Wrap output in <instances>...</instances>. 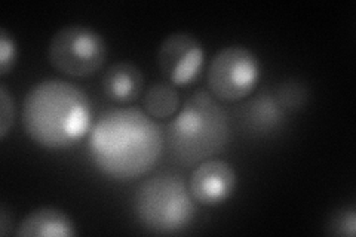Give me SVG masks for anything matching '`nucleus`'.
Listing matches in <instances>:
<instances>
[{"instance_id": "obj_2", "label": "nucleus", "mask_w": 356, "mask_h": 237, "mask_svg": "<svg viewBox=\"0 0 356 237\" xmlns=\"http://www.w3.org/2000/svg\"><path fill=\"white\" fill-rule=\"evenodd\" d=\"M22 125L43 149H70L91 132V103L79 86L48 79L31 86L22 101Z\"/></svg>"}, {"instance_id": "obj_13", "label": "nucleus", "mask_w": 356, "mask_h": 237, "mask_svg": "<svg viewBox=\"0 0 356 237\" xmlns=\"http://www.w3.org/2000/svg\"><path fill=\"white\" fill-rule=\"evenodd\" d=\"M17 43L13 35L5 28L0 30V74L6 76L14 69L17 61Z\"/></svg>"}, {"instance_id": "obj_14", "label": "nucleus", "mask_w": 356, "mask_h": 237, "mask_svg": "<svg viewBox=\"0 0 356 237\" xmlns=\"http://www.w3.org/2000/svg\"><path fill=\"white\" fill-rule=\"evenodd\" d=\"M0 138L5 140L14 125V99L5 85L0 86Z\"/></svg>"}, {"instance_id": "obj_4", "label": "nucleus", "mask_w": 356, "mask_h": 237, "mask_svg": "<svg viewBox=\"0 0 356 237\" xmlns=\"http://www.w3.org/2000/svg\"><path fill=\"white\" fill-rule=\"evenodd\" d=\"M195 200L184 179L174 174L144 181L134 196V211L144 229L156 234H175L191 227L196 217Z\"/></svg>"}, {"instance_id": "obj_7", "label": "nucleus", "mask_w": 356, "mask_h": 237, "mask_svg": "<svg viewBox=\"0 0 356 237\" xmlns=\"http://www.w3.org/2000/svg\"><path fill=\"white\" fill-rule=\"evenodd\" d=\"M158 65L165 82L188 86L196 82L205 65V49L193 35L175 31L166 36L158 49Z\"/></svg>"}, {"instance_id": "obj_3", "label": "nucleus", "mask_w": 356, "mask_h": 237, "mask_svg": "<svg viewBox=\"0 0 356 237\" xmlns=\"http://www.w3.org/2000/svg\"><path fill=\"white\" fill-rule=\"evenodd\" d=\"M230 135L227 113L209 91L199 89L187 98L168 128L172 153L186 163H200L220 153Z\"/></svg>"}, {"instance_id": "obj_6", "label": "nucleus", "mask_w": 356, "mask_h": 237, "mask_svg": "<svg viewBox=\"0 0 356 237\" xmlns=\"http://www.w3.org/2000/svg\"><path fill=\"white\" fill-rule=\"evenodd\" d=\"M261 65L251 49L232 44L220 49L211 60L207 72L209 94L222 103L247 99L257 88Z\"/></svg>"}, {"instance_id": "obj_10", "label": "nucleus", "mask_w": 356, "mask_h": 237, "mask_svg": "<svg viewBox=\"0 0 356 237\" xmlns=\"http://www.w3.org/2000/svg\"><path fill=\"white\" fill-rule=\"evenodd\" d=\"M19 237H73V220L57 208H39L22 220L15 231Z\"/></svg>"}, {"instance_id": "obj_11", "label": "nucleus", "mask_w": 356, "mask_h": 237, "mask_svg": "<svg viewBox=\"0 0 356 237\" xmlns=\"http://www.w3.org/2000/svg\"><path fill=\"white\" fill-rule=\"evenodd\" d=\"M143 106L152 119L166 120L174 117L181 108V98L175 86L168 82H158L143 94Z\"/></svg>"}, {"instance_id": "obj_12", "label": "nucleus", "mask_w": 356, "mask_h": 237, "mask_svg": "<svg viewBox=\"0 0 356 237\" xmlns=\"http://www.w3.org/2000/svg\"><path fill=\"white\" fill-rule=\"evenodd\" d=\"M247 107H250L248 111L251 123L261 129L275 128L276 123L282 117L281 103L270 95H261L255 98Z\"/></svg>"}, {"instance_id": "obj_8", "label": "nucleus", "mask_w": 356, "mask_h": 237, "mask_svg": "<svg viewBox=\"0 0 356 237\" xmlns=\"http://www.w3.org/2000/svg\"><path fill=\"white\" fill-rule=\"evenodd\" d=\"M238 175L233 166L221 159L200 162L188 178L187 188L196 203L202 206H218L235 193Z\"/></svg>"}, {"instance_id": "obj_1", "label": "nucleus", "mask_w": 356, "mask_h": 237, "mask_svg": "<svg viewBox=\"0 0 356 237\" xmlns=\"http://www.w3.org/2000/svg\"><path fill=\"white\" fill-rule=\"evenodd\" d=\"M163 150V133L146 111L119 107L103 113L89 132V154L104 175L129 181L149 174Z\"/></svg>"}, {"instance_id": "obj_15", "label": "nucleus", "mask_w": 356, "mask_h": 237, "mask_svg": "<svg viewBox=\"0 0 356 237\" xmlns=\"http://www.w3.org/2000/svg\"><path fill=\"white\" fill-rule=\"evenodd\" d=\"M356 231V215L355 209H344L339 215L332 218L331 222V234L337 236H349L353 237Z\"/></svg>"}, {"instance_id": "obj_5", "label": "nucleus", "mask_w": 356, "mask_h": 237, "mask_svg": "<svg viewBox=\"0 0 356 237\" xmlns=\"http://www.w3.org/2000/svg\"><path fill=\"white\" fill-rule=\"evenodd\" d=\"M107 43L94 28L67 26L51 39L48 58L55 70L70 77H89L104 67Z\"/></svg>"}, {"instance_id": "obj_9", "label": "nucleus", "mask_w": 356, "mask_h": 237, "mask_svg": "<svg viewBox=\"0 0 356 237\" xmlns=\"http://www.w3.org/2000/svg\"><path fill=\"white\" fill-rule=\"evenodd\" d=\"M146 79L136 64L119 61L107 67L103 74V91L119 104H129L144 94Z\"/></svg>"}]
</instances>
